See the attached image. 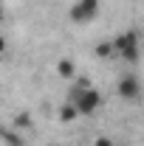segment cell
Returning a JSON list of instances; mask_svg holds the SVG:
<instances>
[{"instance_id":"cell-1","label":"cell","mask_w":144,"mask_h":146,"mask_svg":"<svg viewBox=\"0 0 144 146\" xmlns=\"http://www.w3.org/2000/svg\"><path fill=\"white\" fill-rule=\"evenodd\" d=\"M113 54H119L124 62H136L139 59V34L122 31L119 36H113Z\"/></svg>"},{"instance_id":"cell-3","label":"cell","mask_w":144,"mask_h":146,"mask_svg":"<svg viewBox=\"0 0 144 146\" xmlns=\"http://www.w3.org/2000/svg\"><path fill=\"white\" fill-rule=\"evenodd\" d=\"M96 14H99V0H76L68 11L71 23H90Z\"/></svg>"},{"instance_id":"cell-6","label":"cell","mask_w":144,"mask_h":146,"mask_svg":"<svg viewBox=\"0 0 144 146\" xmlns=\"http://www.w3.org/2000/svg\"><path fill=\"white\" fill-rule=\"evenodd\" d=\"M71 73H73L71 62H59V76H71Z\"/></svg>"},{"instance_id":"cell-7","label":"cell","mask_w":144,"mask_h":146,"mask_svg":"<svg viewBox=\"0 0 144 146\" xmlns=\"http://www.w3.org/2000/svg\"><path fill=\"white\" fill-rule=\"evenodd\" d=\"M96 146H113V143H110L108 138H99V141H96Z\"/></svg>"},{"instance_id":"cell-2","label":"cell","mask_w":144,"mask_h":146,"mask_svg":"<svg viewBox=\"0 0 144 146\" xmlns=\"http://www.w3.org/2000/svg\"><path fill=\"white\" fill-rule=\"evenodd\" d=\"M71 101L76 104L79 115H90V112H96V110H99V104H102L99 93L93 90V87H76V90L71 93Z\"/></svg>"},{"instance_id":"cell-5","label":"cell","mask_w":144,"mask_h":146,"mask_svg":"<svg viewBox=\"0 0 144 146\" xmlns=\"http://www.w3.org/2000/svg\"><path fill=\"white\" fill-rule=\"evenodd\" d=\"M76 115H79V110H76V104H65V107L59 110V118H62V121H73V118H76Z\"/></svg>"},{"instance_id":"cell-4","label":"cell","mask_w":144,"mask_h":146,"mask_svg":"<svg viewBox=\"0 0 144 146\" xmlns=\"http://www.w3.org/2000/svg\"><path fill=\"white\" fill-rule=\"evenodd\" d=\"M119 96L124 98V101H133V98H139L141 96V82L133 76V73H127V76H122V82H119Z\"/></svg>"}]
</instances>
